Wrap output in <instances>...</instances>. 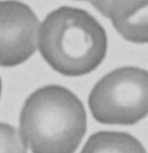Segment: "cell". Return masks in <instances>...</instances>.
Returning a JSON list of instances; mask_svg holds the SVG:
<instances>
[{
  "mask_svg": "<svg viewBox=\"0 0 148 153\" xmlns=\"http://www.w3.org/2000/svg\"><path fill=\"white\" fill-rule=\"evenodd\" d=\"M110 1L111 0H89V2L96 8V10H98L101 13L103 16L105 14V10L108 8Z\"/></svg>",
  "mask_w": 148,
  "mask_h": 153,
  "instance_id": "obj_8",
  "label": "cell"
},
{
  "mask_svg": "<svg viewBox=\"0 0 148 153\" xmlns=\"http://www.w3.org/2000/svg\"><path fill=\"white\" fill-rule=\"evenodd\" d=\"M87 130L80 99L58 85L41 87L28 96L20 114L18 132L34 153L74 152Z\"/></svg>",
  "mask_w": 148,
  "mask_h": 153,
  "instance_id": "obj_2",
  "label": "cell"
},
{
  "mask_svg": "<svg viewBox=\"0 0 148 153\" xmlns=\"http://www.w3.org/2000/svg\"><path fill=\"white\" fill-rule=\"evenodd\" d=\"M38 50L56 72L82 76L95 71L104 60L108 37L90 13L61 6L50 12L39 25Z\"/></svg>",
  "mask_w": 148,
  "mask_h": 153,
  "instance_id": "obj_1",
  "label": "cell"
},
{
  "mask_svg": "<svg viewBox=\"0 0 148 153\" xmlns=\"http://www.w3.org/2000/svg\"><path fill=\"white\" fill-rule=\"evenodd\" d=\"M138 139L126 132L100 131L89 137L82 152H145Z\"/></svg>",
  "mask_w": 148,
  "mask_h": 153,
  "instance_id": "obj_6",
  "label": "cell"
},
{
  "mask_svg": "<svg viewBox=\"0 0 148 153\" xmlns=\"http://www.w3.org/2000/svg\"><path fill=\"white\" fill-rule=\"evenodd\" d=\"M104 16L126 41L148 43V0H111Z\"/></svg>",
  "mask_w": 148,
  "mask_h": 153,
  "instance_id": "obj_5",
  "label": "cell"
},
{
  "mask_svg": "<svg viewBox=\"0 0 148 153\" xmlns=\"http://www.w3.org/2000/svg\"><path fill=\"white\" fill-rule=\"evenodd\" d=\"M87 1H89V0H87Z\"/></svg>",
  "mask_w": 148,
  "mask_h": 153,
  "instance_id": "obj_10",
  "label": "cell"
},
{
  "mask_svg": "<svg viewBox=\"0 0 148 153\" xmlns=\"http://www.w3.org/2000/svg\"><path fill=\"white\" fill-rule=\"evenodd\" d=\"M0 152H27L20 132L5 123H0Z\"/></svg>",
  "mask_w": 148,
  "mask_h": 153,
  "instance_id": "obj_7",
  "label": "cell"
},
{
  "mask_svg": "<svg viewBox=\"0 0 148 153\" xmlns=\"http://www.w3.org/2000/svg\"><path fill=\"white\" fill-rule=\"evenodd\" d=\"M0 96H1V78H0Z\"/></svg>",
  "mask_w": 148,
  "mask_h": 153,
  "instance_id": "obj_9",
  "label": "cell"
},
{
  "mask_svg": "<svg viewBox=\"0 0 148 153\" xmlns=\"http://www.w3.org/2000/svg\"><path fill=\"white\" fill-rule=\"evenodd\" d=\"M95 121L132 125L148 115V71L123 66L100 79L88 97Z\"/></svg>",
  "mask_w": 148,
  "mask_h": 153,
  "instance_id": "obj_3",
  "label": "cell"
},
{
  "mask_svg": "<svg viewBox=\"0 0 148 153\" xmlns=\"http://www.w3.org/2000/svg\"><path fill=\"white\" fill-rule=\"evenodd\" d=\"M39 25L34 10L24 2L0 1V66H18L36 52Z\"/></svg>",
  "mask_w": 148,
  "mask_h": 153,
  "instance_id": "obj_4",
  "label": "cell"
}]
</instances>
